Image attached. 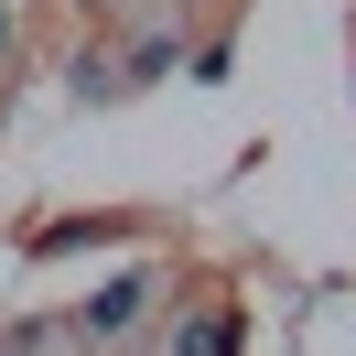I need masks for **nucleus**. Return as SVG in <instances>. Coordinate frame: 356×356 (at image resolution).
I'll return each mask as SVG.
<instances>
[{
  "label": "nucleus",
  "mask_w": 356,
  "mask_h": 356,
  "mask_svg": "<svg viewBox=\"0 0 356 356\" xmlns=\"http://www.w3.org/2000/svg\"><path fill=\"white\" fill-rule=\"evenodd\" d=\"M140 302H152V270H119V281H108V291L87 302V324H76V334H119V324H130Z\"/></svg>",
  "instance_id": "f257e3e1"
},
{
  "label": "nucleus",
  "mask_w": 356,
  "mask_h": 356,
  "mask_svg": "<svg viewBox=\"0 0 356 356\" xmlns=\"http://www.w3.org/2000/svg\"><path fill=\"white\" fill-rule=\"evenodd\" d=\"M0 54H11V11H0Z\"/></svg>",
  "instance_id": "f03ea898"
}]
</instances>
